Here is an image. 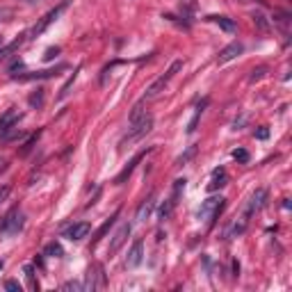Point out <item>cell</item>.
Returning a JSON list of instances; mask_svg holds the SVG:
<instances>
[{"instance_id":"cell-1","label":"cell","mask_w":292,"mask_h":292,"mask_svg":"<svg viewBox=\"0 0 292 292\" xmlns=\"http://www.w3.org/2000/svg\"><path fill=\"white\" fill-rule=\"evenodd\" d=\"M23 212L18 208H12L9 212H7L2 219H0V235H18L21 233V228H23Z\"/></svg>"},{"instance_id":"cell-2","label":"cell","mask_w":292,"mask_h":292,"mask_svg":"<svg viewBox=\"0 0 292 292\" xmlns=\"http://www.w3.org/2000/svg\"><path fill=\"white\" fill-rule=\"evenodd\" d=\"M180 69H183V62H180V60H176V62H173V64L167 69V73H165V76H160V78H158V80H155L153 84H151L149 89H146V94H144V98H142V101H151V98H155V96L160 94V91H165L167 83L171 80L173 76H176V73L180 71Z\"/></svg>"},{"instance_id":"cell-3","label":"cell","mask_w":292,"mask_h":292,"mask_svg":"<svg viewBox=\"0 0 292 292\" xmlns=\"http://www.w3.org/2000/svg\"><path fill=\"white\" fill-rule=\"evenodd\" d=\"M69 2H71V0H62V2H60L57 7H55V9H50V12H46V14H43V16L39 18V21H37V25H35V28H32V37L43 35V32H46L48 28H50V25H53L55 21L60 18V14L64 12L66 7H69Z\"/></svg>"},{"instance_id":"cell-4","label":"cell","mask_w":292,"mask_h":292,"mask_svg":"<svg viewBox=\"0 0 292 292\" xmlns=\"http://www.w3.org/2000/svg\"><path fill=\"white\" fill-rule=\"evenodd\" d=\"M151 128H153V117L151 114H144L139 121H135L132 124V130L125 135L124 139H121V146H125V144H130V142H137V139H142L146 132H151Z\"/></svg>"},{"instance_id":"cell-5","label":"cell","mask_w":292,"mask_h":292,"mask_svg":"<svg viewBox=\"0 0 292 292\" xmlns=\"http://www.w3.org/2000/svg\"><path fill=\"white\" fill-rule=\"evenodd\" d=\"M103 286H105V274H103V267H101V265L89 267V272H87V281H84L83 290L94 292V290H98V288H103Z\"/></svg>"},{"instance_id":"cell-6","label":"cell","mask_w":292,"mask_h":292,"mask_svg":"<svg viewBox=\"0 0 292 292\" xmlns=\"http://www.w3.org/2000/svg\"><path fill=\"white\" fill-rule=\"evenodd\" d=\"M221 208H224V199H208L199 210V219H217Z\"/></svg>"},{"instance_id":"cell-7","label":"cell","mask_w":292,"mask_h":292,"mask_svg":"<svg viewBox=\"0 0 292 292\" xmlns=\"http://www.w3.org/2000/svg\"><path fill=\"white\" fill-rule=\"evenodd\" d=\"M89 231H91V226L87 224V221H78V224H73V226L66 228V231H64V238H69L71 242H78V240L87 238V235H89Z\"/></svg>"},{"instance_id":"cell-8","label":"cell","mask_w":292,"mask_h":292,"mask_svg":"<svg viewBox=\"0 0 292 292\" xmlns=\"http://www.w3.org/2000/svg\"><path fill=\"white\" fill-rule=\"evenodd\" d=\"M16 124H18V110L16 108H9L5 114H2V117H0V137L7 135L12 128H16Z\"/></svg>"},{"instance_id":"cell-9","label":"cell","mask_w":292,"mask_h":292,"mask_svg":"<svg viewBox=\"0 0 292 292\" xmlns=\"http://www.w3.org/2000/svg\"><path fill=\"white\" fill-rule=\"evenodd\" d=\"M144 242H142V238H137L135 242H132V247H130V251H128V258H125V265L128 267H137L139 262H142V258H144Z\"/></svg>"},{"instance_id":"cell-10","label":"cell","mask_w":292,"mask_h":292,"mask_svg":"<svg viewBox=\"0 0 292 292\" xmlns=\"http://www.w3.org/2000/svg\"><path fill=\"white\" fill-rule=\"evenodd\" d=\"M242 50H245V46L240 42H233V43H228L224 50L219 53V57H217V62L219 64H226V62H231V60H235L238 55H242Z\"/></svg>"},{"instance_id":"cell-11","label":"cell","mask_w":292,"mask_h":292,"mask_svg":"<svg viewBox=\"0 0 292 292\" xmlns=\"http://www.w3.org/2000/svg\"><path fill=\"white\" fill-rule=\"evenodd\" d=\"M265 197H267V192L265 190H256L253 192V197H251V201H249V206H247V210H245V219H249L256 210H260L262 208V203H265Z\"/></svg>"},{"instance_id":"cell-12","label":"cell","mask_w":292,"mask_h":292,"mask_svg":"<svg viewBox=\"0 0 292 292\" xmlns=\"http://www.w3.org/2000/svg\"><path fill=\"white\" fill-rule=\"evenodd\" d=\"M149 151H151V149H146V151H139V153L135 155V158H132V160H130V162H128V165H125V167H124V171H121L119 176L114 178V183H117V185L125 183V178L130 176V173H132V169L137 167V165H139V160H142V158H144V155H146V153H149Z\"/></svg>"},{"instance_id":"cell-13","label":"cell","mask_w":292,"mask_h":292,"mask_svg":"<svg viewBox=\"0 0 292 292\" xmlns=\"http://www.w3.org/2000/svg\"><path fill=\"white\" fill-rule=\"evenodd\" d=\"M64 69V66H57V69H48V71H37V73H23V76H14V80L18 83H30V80H43V78H53L57 76V71Z\"/></svg>"},{"instance_id":"cell-14","label":"cell","mask_w":292,"mask_h":292,"mask_svg":"<svg viewBox=\"0 0 292 292\" xmlns=\"http://www.w3.org/2000/svg\"><path fill=\"white\" fill-rule=\"evenodd\" d=\"M128 235H130V224H124L119 231L114 233L112 242H110V253H117V251L121 249V245H124L125 240H128Z\"/></svg>"},{"instance_id":"cell-15","label":"cell","mask_w":292,"mask_h":292,"mask_svg":"<svg viewBox=\"0 0 292 292\" xmlns=\"http://www.w3.org/2000/svg\"><path fill=\"white\" fill-rule=\"evenodd\" d=\"M155 208V192H151L149 199H144V203L137 208V221H146L149 219V215L153 212Z\"/></svg>"},{"instance_id":"cell-16","label":"cell","mask_w":292,"mask_h":292,"mask_svg":"<svg viewBox=\"0 0 292 292\" xmlns=\"http://www.w3.org/2000/svg\"><path fill=\"white\" fill-rule=\"evenodd\" d=\"M226 180H228L226 169H221V167L215 169V171H212V180L208 183V192H215V190H219V187H224Z\"/></svg>"},{"instance_id":"cell-17","label":"cell","mask_w":292,"mask_h":292,"mask_svg":"<svg viewBox=\"0 0 292 292\" xmlns=\"http://www.w3.org/2000/svg\"><path fill=\"white\" fill-rule=\"evenodd\" d=\"M206 21H210V23H215V25H219L224 32H235V21L233 18H228V16H217V14H212V16H208Z\"/></svg>"},{"instance_id":"cell-18","label":"cell","mask_w":292,"mask_h":292,"mask_svg":"<svg viewBox=\"0 0 292 292\" xmlns=\"http://www.w3.org/2000/svg\"><path fill=\"white\" fill-rule=\"evenodd\" d=\"M251 18H253V25H256L260 32H269V30H272V23H269V18L265 16L262 12H253V14H251Z\"/></svg>"},{"instance_id":"cell-19","label":"cell","mask_w":292,"mask_h":292,"mask_svg":"<svg viewBox=\"0 0 292 292\" xmlns=\"http://www.w3.org/2000/svg\"><path fill=\"white\" fill-rule=\"evenodd\" d=\"M117 217H119V210H117V212H114V215L110 217V219H105V221H103V226L98 228V231H96V235H94V245H96V242H98L101 238H105V233H108L110 228H112V224L117 221Z\"/></svg>"},{"instance_id":"cell-20","label":"cell","mask_w":292,"mask_h":292,"mask_svg":"<svg viewBox=\"0 0 292 292\" xmlns=\"http://www.w3.org/2000/svg\"><path fill=\"white\" fill-rule=\"evenodd\" d=\"M43 253H46V256H50V258H62V256H64V249H62L60 242H50V245L43 249Z\"/></svg>"},{"instance_id":"cell-21","label":"cell","mask_w":292,"mask_h":292,"mask_svg":"<svg viewBox=\"0 0 292 292\" xmlns=\"http://www.w3.org/2000/svg\"><path fill=\"white\" fill-rule=\"evenodd\" d=\"M21 43H23V35L18 37V39H14V42H12V43H9V46H5V48H0V60H5L7 55L12 53V50H16V48H18V46H21Z\"/></svg>"},{"instance_id":"cell-22","label":"cell","mask_w":292,"mask_h":292,"mask_svg":"<svg viewBox=\"0 0 292 292\" xmlns=\"http://www.w3.org/2000/svg\"><path fill=\"white\" fill-rule=\"evenodd\" d=\"M28 103H30V108H42V105H43V89H42V87H39L35 94H30Z\"/></svg>"},{"instance_id":"cell-23","label":"cell","mask_w":292,"mask_h":292,"mask_svg":"<svg viewBox=\"0 0 292 292\" xmlns=\"http://www.w3.org/2000/svg\"><path fill=\"white\" fill-rule=\"evenodd\" d=\"M173 208H176V201H173V199H169V201L160 208V221L169 219V217H171V212H173Z\"/></svg>"},{"instance_id":"cell-24","label":"cell","mask_w":292,"mask_h":292,"mask_svg":"<svg viewBox=\"0 0 292 292\" xmlns=\"http://www.w3.org/2000/svg\"><path fill=\"white\" fill-rule=\"evenodd\" d=\"M23 272H25V279H28L30 288H32V290H37V288H39V283L35 281V269H32V265H25V267H23Z\"/></svg>"},{"instance_id":"cell-25","label":"cell","mask_w":292,"mask_h":292,"mask_svg":"<svg viewBox=\"0 0 292 292\" xmlns=\"http://www.w3.org/2000/svg\"><path fill=\"white\" fill-rule=\"evenodd\" d=\"M78 71H80V66H76V71H73V76L69 78V83H66L64 87H62V91H60V98H64V96L69 94V89H71V87H73V83H76V78H78Z\"/></svg>"},{"instance_id":"cell-26","label":"cell","mask_w":292,"mask_h":292,"mask_svg":"<svg viewBox=\"0 0 292 292\" xmlns=\"http://www.w3.org/2000/svg\"><path fill=\"white\" fill-rule=\"evenodd\" d=\"M267 73V69L265 66H258V69H253L251 71V78H249V83H258V80H262V76Z\"/></svg>"},{"instance_id":"cell-27","label":"cell","mask_w":292,"mask_h":292,"mask_svg":"<svg viewBox=\"0 0 292 292\" xmlns=\"http://www.w3.org/2000/svg\"><path fill=\"white\" fill-rule=\"evenodd\" d=\"M37 137H39V135H32L30 139H28V142L23 144V149H21V155H28L30 153L32 149H35V144H37Z\"/></svg>"},{"instance_id":"cell-28","label":"cell","mask_w":292,"mask_h":292,"mask_svg":"<svg viewBox=\"0 0 292 292\" xmlns=\"http://www.w3.org/2000/svg\"><path fill=\"white\" fill-rule=\"evenodd\" d=\"M233 158H235L238 162H242V165H245V162H249V153H247L245 149H235V151H233Z\"/></svg>"},{"instance_id":"cell-29","label":"cell","mask_w":292,"mask_h":292,"mask_svg":"<svg viewBox=\"0 0 292 292\" xmlns=\"http://www.w3.org/2000/svg\"><path fill=\"white\" fill-rule=\"evenodd\" d=\"M194 151H197V146H190V149H187V153L180 155L178 160H176V165H178V167H180V165H185V162H187V160L192 158V155H194Z\"/></svg>"},{"instance_id":"cell-30","label":"cell","mask_w":292,"mask_h":292,"mask_svg":"<svg viewBox=\"0 0 292 292\" xmlns=\"http://www.w3.org/2000/svg\"><path fill=\"white\" fill-rule=\"evenodd\" d=\"M57 53H60V48H57V46H55V48H48V50H46V55H43V60H46V62H50V60H53V57H55Z\"/></svg>"},{"instance_id":"cell-31","label":"cell","mask_w":292,"mask_h":292,"mask_svg":"<svg viewBox=\"0 0 292 292\" xmlns=\"http://www.w3.org/2000/svg\"><path fill=\"white\" fill-rule=\"evenodd\" d=\"M9 192H12V187H9V185H2V187H0V203L9 197Z\"/></svg>"},{"instance_id":"cell-32","label":"cell","mask_w":292,"mask_h":292,"mask_svg":"<svg viewBox=\"0 0 292 292\" xmlns=\"http://www.w3.org/2000/svg\"><path fill=\"white\" fill-rule=\"evenodd\" d=\"M80 283H76V281H73V283H64V286H62V290H80Z\"/></svg>"},{"instance_id":"cell-33","label":"cell","mask_w":292,"mask_h":292,"mask_svg":"<svg viewBox=\"0 0 292 292\" xmlns=\"http://www.w3.org/2000/svg\"><path fill=\"white\" fill-rule=\"evenodd\" d=\"M5 288H7V290H12V292H16V290H21V286H18L16 281H7V283H5Z\"/></svg>"},{"instance_id":"cell-34","label":"cell","mask_w":292,"mask_h":292,"mask_svg":"<svg viewBox=\"0 0 292 292\" xmlns=\"http://www.w3.org/2000/svg\"><path fill=\"white\" fill-rule=\"evenodd\" d=\"M269 137V130L267 128H260V130H258V139H267Z\"/></svg>"},{"instance_id":"cell-35","label":"cell","mask_w":292,"mask_h":292,"mask_svg":"<svg viewBox=\"0 0 292 292\" xmlns=\"http://www.w3.org/2000/svg\"><path fill=\"white\" fill-rule=\"evenodd\" d=\"M5 165H7V162H5V158H0V171L5 169Z\"/></svg>"},{"instance_id":"cell-36","label":"cell","mask_w":292,"mask_h":292,"mask_svg":"<svg viewBox=\"0 0 292 292\" xmlns=\"http://www.w3.org/2000/svg\"><path fill=\"white\" fill-rule=\"evenodd\" d=\"M2 267H5V262H2V260H0V272H2Z\"/></svg>"},{"instance_id":"cell-37","label":"cell","mask_w":292,"mask_h":292,"mask_svg":"<svg viewBox=\"0 0 292 292\" xmlns=\"http://www.w3.org/2000/svg\"><path fill=\"white\" fill-rule=\"evenodd\" d=\"M0 46H2V37H0Z\"/></svg>"},{"instance_id":"cell-38","label":"cell","mask_w":292,"mask_h":292,"mask_svg":"<svg viewBox=\"0 0 292 292\" xmlns=\"http://www.w3.org/2000/svg\"><path fill=\"white\" fill-rule=\"evenodd\" d=\"M242 2H247V0H242ZM260 2H262V0H260Z\"/></svg>"}]
</instances>
